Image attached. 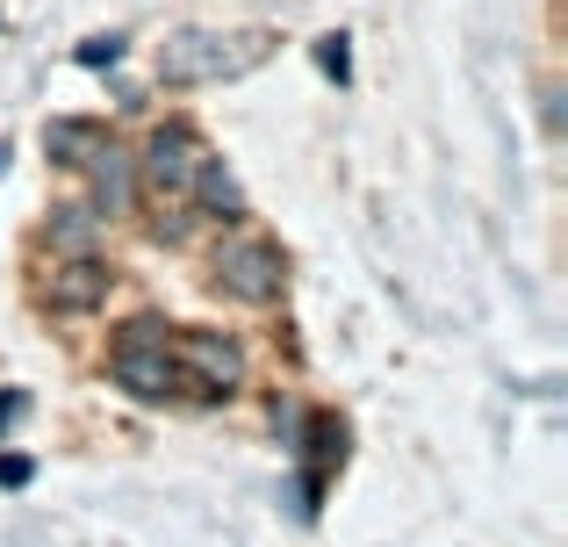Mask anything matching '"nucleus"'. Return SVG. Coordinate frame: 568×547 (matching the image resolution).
<instances>
[{
	"label": "nucleus",
	"instance_id": "nucleus-7",
	"mask_svg": "<svg viewBox=\"0 0 568 547\" xmlns=\"http://www.w3.org/2000/svg\"><path fill=\"white\" fill-rule=\"evenodd\" d=\"M87 173H94L101 210H109V216H123V210H130V195H138V159H130L115 138H101V144H94V159H87Z\"/></svg>",
	"mask_w": 568,
	"mask_h": 547
},
{
	"label": "nucleus",
	"instance_id": "nucleus-6",
	"mask_svg": "<svg viewBox=\"0 0 568 547\" xmlns=\"http://www.w3.org/2000/svg\"><path fill=\"white\" fill-rule=\"evenodd\" d=\"M109 288H115V274L94 253H72L43 274V303L51 310H94V303H109Z\"/></svg>",
	"mask_w": 568,
	"mask_h": 547
},
{
	"label": "nucleus",
	"instance_id": "nucleus-8",
	"mask_svg": "<svg viewBox=\"0 0 568 547\" xmlns=\"http://www.w3.org/2000/svg\"><path fill=\"white\" fill-rule=\"evenodd\" d=\"M101 138H109V130H101V123H80V115H58V123H43V152H51V166H87Z\"/></svg>",
	"mask_w": 568,
	"mask_h": 547
},
{
	"label": "nucleus",
	"instance_id": "nucleus-13",
	"mask_svg": "<svg viewBox=\"0 0 568 547\" xmlns=\"http://www.w3.org/2000/svg\"><path fill=\"white\" fill-rule=\"evenodd\" d=\"M72 58H80V65H115V58H123V37H87Z\"/></svg>",
	"mask_w": 568,
	"mask_h": 547
},
{
	"label": "nucleus",
	"instance_id": "nucleus-12",
	"mask_svg": "<svg viewBox=\"0 0 568 547\" xmlns=\"http://www.w3.org/2000/svg\"><path fill=\"white\" fill-rule=\"evenodd\" d=\"M310 454H317V462H332V454H346V433H338L332 418H317V425H310Z\"/></svg>",
	"mask_w": 568,
	"mask_h": 547
},
{
	"label": "nucleus",
	"instance_id": "nucleus-2",
	"mask_svg": "<svg viewBox=\"0 0 568 547\" xmlns=\"http://www.w3.org/2000/svg\"><path fill=\"white\" fill-rule=\"evenodd\" d=\"M109 375H115V389L144 396V404L181 389V367H173V353H166V324L159 317L123 324V338H115V353H109Z\"/></svg>",
	"mask_w": 568,
	"mask_h": 547
},
{
	"label": "nucleus",
	"instance_id": "nucleus-11",
	"mask_svg": "<svg viewBox=\"0 0 568 547\" xmlns=\"http://www.w3.org/2000/svg\"><path fill=\"white\" fill-rule=\"evenodd\" d=\"M317 65L332 72L338 87H346V80H353V51H346V37H317Z\"/></svg>",
	"mask_w": 568,
	"mask_h": 547
},
{
	"label": "nucleus",
	"instance_id": "nucleus-9",
	"mask_svg": "<svg viewBox=\"0 0 568 547\" xmlns=\"http://www.w3.org/2000/svg\"><path fill=\"white\" fill-rule=\"evenodd\" d=\"M94 210H51V253H94Z\"/></svg>",
	"mask_w": 568,
	"mask_h": 547
},
{
	"label": "nucleus",
	"instance_id": "nucleus-10",
	"mask_svg": "<svg viewBox=\"0 0 568 547\" xmlns=\"http://www.w3.org/2000/svg\"><path fill=\"white\" fill-rule=\"evenodd\" d=\"M194 195H202V202H209L216 216H237V210H245V195H237V181H231V173L216 166V159H202V173H194Z\"/></svg>",
	"mask_w": 568,
	"mask_h": 547
},
{
	"label": "nucleus",
	"instance_id": "nucleus-15",
	"mask_svg": "<svg viewBox=\"0 0 568 547\" xmlns=\"http://www.w3.org/2000/svg\"><path fill=\"white\" fill-rule=\"evenodd\" d=\"M22 411H29V396H22V389H0V433H8Z\"/></svg>",
	"mask_w": 568,
	"mask_h": 547
},
{
	"label": "nucleus",
	"instance_id": "nucleus-1",
	"mask_svg": "<svg viewBox=\"0 0 568 547\" xmlns=\"http://www.w3.org/2000/svg\"><path fill=\"white\" fill-rule=\"evenodd\" d=\"M266 29H245V37H216V29H181V37L159 51V80L173 87H202V80H237L266 58Z\"/></svg>",
	"mask_w": 568,
	"mask_h": 547
},
{
	"label": "nucleus",
	"instance_id": "nucleus-3",
	"mask_svg": "<svg viewBox=\"0 0 568 547\" xmlns=\"http://www.w3.org/2000/svg\"><path fill=\"white\" fill-rule=\"evenodd\" d=\"M202 144H194V130H152V144H144V159H138V188H144V202H152L159 216L166 210H187L194 202V173H202Z\"/></svg>",
	"mask_w": 568,
	"mask_h": 547
},
{
	"label": "nucleus",
	"instance_id": "nucleus-5",
	"mask_svg": "<svg viewBox=\"0 0 568 547\" xmlns=\"http://www.w3.org/2000/svg\"><path fill=\"white\" fill-rule=\"evenodd\" d=\"M166 353H173V367H181L202 396H231L237 382H245V353H237L223 332H181Z\"/></svg>",
	"mask_w": 568,
	"mask_h": 547
},
{
	"label": "nucleus",
	"instance_id": "nucleus-4",
	"mask_svg": "<svg viewBox=\"0 0 568 547\" xmlns=\"http://www.w3.org/2000/svg\"><path fill=\"white\" fill-rule=\"evenodd\" d=\"M216 281L237 295V303H274L288 267H281V253L266 239H252V231H231V239L216 245Z\"/></svg>",
	"mask_w": 568,
	"mask_h": 547
},
{
	"label": "nucleus",
	"instance_id": "nucleus-14",
	"mask_svg": "<svg viewBox=\"0 0 568 547\" xmlns=\"http://www.w3.org/2000/svg\"><path fill=\"white\" fill-rule=\"evenodd\" d=\"M29 476H37V462H29V454H0V490H22Z\"/></svg>",
	"mask_w": 568,
	"mask_h": 547
}]
</instances>
